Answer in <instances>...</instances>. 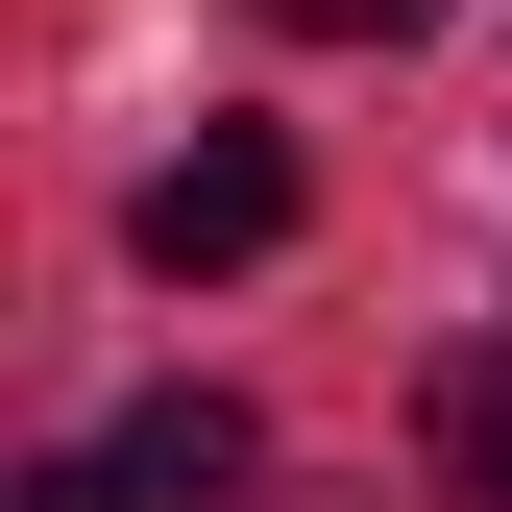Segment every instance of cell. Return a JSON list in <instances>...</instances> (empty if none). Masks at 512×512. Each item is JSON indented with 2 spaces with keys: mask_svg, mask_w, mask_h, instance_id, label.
I'll return each instance as SVG.
<instances>
[{
  "mask_svg": "<svg viewBox=\"0 0 512 512\" xmlns=\"http://www.w3.org/2000/svg\"><path fill=\"white\" fill-rule=\"evenodd\" d=\"M122 244H147L171 293H196V269H269V244H293V147H269V122H196V147L122 196Z\"/></svg>",
  "mask_w": 512,
  "mask_h": 512,
  "instance_id": "6da1fadb",
  "label": "cell"
},
{
  "mask_svg": "<svg viewBox=\"0 0 512 512\" xmlns=\"http://www.w3.org/2000/svg\"><path fill=\"white\" fill-rule=\"evenodd\" d=\"M122 488H147V512H244V488H269V439H244L220 391H147V415H122Z\"/></svg>",
  "mask_w": 512,
  "mask_h": 512,
  "instance_id": "7a4b0ae2",
  "label": "cell"
},
{
  "mask_svg": "<svg viewBox=\"0 0 512 512\" xmlns=\"http://www.w3.org/2000/svg\"><path fill=\"white\" fill-rule=\"evenodd\" d=\"M439 512H512V342L439 366Z\"/></svg>",
  "mask_w": 512,
  "mask_h": 512,
  "instance_id": "3957f363",
  "label": "cell"
},
{
  "mask_svg": "<svg viewBox=\"0 0 512 512\" xmlns=\"http://www.w3.org/2000/svg\"><path fill=\"white\" fill-rule=\"evenodd\" d=\"M25 512H147V488H122V439H74V464H25Z\"/></svg>",
  "mask_w": 512,
  "mask_h": 512,
  "instance_id": "277c9868",
  "label": "cell"
},
{
  "mask_svg": "<svg viewBox=\"0 0 512 512\" xmlns=\"http://www.w3.org/2000/svg\"><path fill=\"white\" fill-rule=\"evenodd\" d=\"M269 25H317V49H391V25H415V0H269Z\"/></svg>",
  "mask_w": 512,
  "mask_h": 512,
  "instance_id": "5b68a950",
  "label": "cell"
}]
</instances>
